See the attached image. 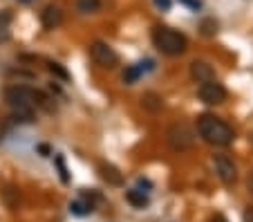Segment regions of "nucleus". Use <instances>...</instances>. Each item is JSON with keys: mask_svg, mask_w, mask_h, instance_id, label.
<instances>
[{"mask_svg": "<svg viewBox=\"0 0 253 222\" xmlns=\"http://www.w3.org/2000/svg\"><path fill=\"white\" fill-rule=\"evenodd\" d=\"M191 77H193V81H197V83L213 81L215 70H213V65H209L206 61H193L191 63Z\"/></svg>", "mask_w": 253, "mask_h": 222, "instance_id": "nucleus-8", "label": "nucleus"}, {"mask_svg": "<svg viewBox=\"0 0 253 222\" xmlns=\"http://www.w3.org/2000/svg\"><path fill=\"white\" fill-rule=\"evenodd\" d=\"M242 220H244V222H253V207H247V209H244Z\"/></svg>", "mask_w": 253, "mask_h": 222, "instance_id": "nucleus-22", "label": "nucleus"}, {"mask_svg": "<svg viewBox=\"0 0 253 222\" xmlns=\"http://www.w3.org/2000/svg\"><path fill=\"white\" fill-rule=\"evenodd\" d=\"M56 166H58V171H61V179H63V182H70V175H67L65 162H63V157H61V155H56Z\"/></svg>", "mask_w": 253, "mask_h": 222, "instance_id": "nucleus-18", "label": "nucleus"}, {"mask_svg": "<svg viewBox=\"0 0 253 222\" xmlns=\"http://www.w3.org/2000/svg\"><path fill=\"white\" fill-rule=\"evenodd\" d=\"M197 97H200V101L206 103V106H217V103L226 101V88L222 86V83H217V79L204 81L197 88Z\"/></svg>", "mask_w": 253, "mask_h": 222, "instance_id": "nucleus-5", "label": "nucleus"}, {"mask_svg": "<svg viewBox=\"0 0 253 222\" xmlns=\"http://www.w3.org/2000/svg\"><path fill=\"white\" fill-rule=\"evenodd\" d=\"M18 2H32V0H18Z\"/></svg>", "mask_w": 253, "mask_h": 222, "instance_id": "nucleus-25", "label": "nucleus"}, {"mask_svg": "<svg viewBox=\"0 0 253 222\" xmlns=\"http://www.w3.org/2000/svg\"><path fill=\"white\" fill-rule=\"evenodd\" d=\"M143 74V63H134V65H130L128 70H126V74H124V81L126 83H134L139 77Z\"/></svg>", "mask_w": 253, "mask_h": 222, "instance_id": "nucleus-16", "label": "nucleus"}, {"mask_svg": "<svg viewBox=\"0 0 253 222\" xmlns=\"http://www.w3.org/2000/svg\"><path fill=\"white\" fill-rule=\"evenodd\" d=\"M249 191H253V173L249 175Z\"/></svg>", "mask_w": 253, "mask_h": 222, "instance_id": "nucleus-24", "label": "nucleus"}, {"mask_svg": "<svg viewBox=\"0 0 253 222\" xmlns=\"http://www.w3.org/2000/svg\"><path fill=\"white\" fill-rule=\"evenodd\" d=\"M47 70L54 74V77L63 79V81H70V74H67V70L63 68L61 63H54V61H52V63H47Z\"/></svg>", "mask_w": 253, "mask_h": 222, "instance_id": "nucleus-17", "label": "nucleus"}, {"mask_svg": "<svg viewBox=\"0 0 253 222\" xmlns=\"http://www.w3.org/2000/svg\"><path fill=\"white\" fill-rule=\"evenodd\" d=\"M141 106L150 112H159L164 108V99L159 97L157 92H146V94L141 97Z\"/></svg>", "mask_w": 253, "mask_h": 222, "instance_id": "nucleus-12", "label": "nucleus"}, {"mask_svg": "<svg viewBox=\"0 0 253 222\" xmlns=\"http://www.w3.org/2000/svg\"><path fill=\"white\" fill-rule=\"evenodd\" d=\"M213 166H215V173L222 182L229 186V184H235L238 179V169H235V162L231 160L229 155L220 153V155H213Z\"/></svg>", "mask_w": 253, "mask_h": 222, "instance_id": "nucleus-7", "label": "nucleus"}, {"mask_svg": "<svg viewBox=\"0 0 253 222\" xmlns=\"http://www.w3.org/2000/svg\"><path fill=\"white\" fill-rule=\"evenodd\" d=\"M202 29H204V34H206V36H211V34H215V29H217V25H215L213 20H206V23L202 25Z\"/></svg>", "mask_w": 253, "mask_h": 222, "instance_id": "nucleus-20", "label": "nucleus"}, {"mask_svg": "<svg viewBox=\"0 0 253 222\" xmlns=\"http://www.w3.org/2000/svg\"><path fill=\"white\" fill-rule=\"evenodd\" d=\"M211 222H226V218L222 216V213H215V216L211 218Z\"/></svg>", "mask_w": 253, "mask_h": 222, "instance_id": "nucleus-23", "label": "nucleus"}, {"mask_svg": "<svg viewBox=\"0 0 253 222\" xmlns=\"http://www.w3.org/2000/svg\"><path fill=\"white\" fill-rule=\"evenodd\" d=\"M197 133H200V137L206 144H213V146H229L235 139L233 128L224 119H220L215 115H202L197 119Z\"/></svg>", "mask_w": 253, "mask_h": 222, "instance_id": "nucleus-2", "label": "nucleus"}, {"mask_svg": "<svg viewBox=\"0 0 253 222\" xmlns=\"http://www.w3.org/2000/svg\"><path fill=\"white\" fill-rule=\"evenodd\" d=\"M179 5H184V7H188V9L197 11V9H202V0H179Z\"/></svg>", "mask_w": 253, "mask_h": 222, "instance_id": "nucleus-19", "label": "nucleus"}, {"mask_svg": "<svg viewBox=\"0 0 253 222\" xmlns=\"http://www.w3.org/2000/svg\"><path fill=\"white\" fill-rule=\"evenodd\" d=\"M126 200H128L132 207H137V209L148 207V195L143 193L141 188H130L128 193H126Z\"/></svg>", "mask_w": 253, "mask_h": 222, "instance_id": "nucleus-13", "label": "nucleus"}, {"mask_svg": "<svg viewBox=\"0 0 253 222\" xmlns=\"http://www.w3.org/2000/svg\"><path fill=\"white\" fill-rule=\"evenodd\" d=\"M41 23H43L45 29H56L63 23V9L56 5H47L41 11Z\"/></svg>", "mask_w": 253, "mask_h": 222, "instance_id": "nucleus-9", "label": "nucleus"}, {"mask_svg": "<svg viewBox=\"0 0 253 222\" xmlns=\"http://www.w3.org/2000/svg\"><path fill=\"white\" fill-rule=\"evenodd\" d=\"M166 141L172 150L182 153V150L193 148V144H195V133H193L186 124H172L166 133Z\"/></svg>", "mask_w": 253, "mask_h": 222, "instance_id": "nucleus-4", "label": "nucleus"}, {"mask_svg": "<svg viewBox=\"0 0 253 222\" xmlns=\"http://www.w3.org/2000/svg\"><path fill=\"white\" fill-rule=\"evenodd\" d=\"M153 43L166 56H179V54H184L188 49L186 36L172 27H166V25H157L153 29Z\"/></svg>", "mask_w": 253, "mask_h": 222, "instance_id": "nucleus-3", "label": "nucleus"}, {"mask_svg": "<svg viewBox=\"0 0 253 222\" xmlns=\"http://www.w3.org/2000/svg\"><path fill=\"white\" fill-rule=\"evenodd\" d=\"M5 101L11 108V117L23 124H32L36 119L34 106H47V97L27 86H9L5 90Z\"/></svg>", "mask_w": 253, "mask_h": 222, "instance_id": "nucleus-1", "label": "nucleus"}, {"mask_svg": "<svg viewBox=\"0 0 253 222\" xmlns=\"http://www.w3.org/2000/svg\"><path fill=\"white\" fill-rule=\"evenodd\" d=\"M99 173H101V178H103L105 182L110 184V186H121V184H124V175H121L119 169L112 166V164H101Z\"/></svg>", "mask_w": 253, "mask_h": 222, "instance_id": "nucleus-10", "label": "nucleus"}, {"mask_svg": "<svg viewBox=\"0 0 253 222\" xmlns=\"http://www.w3.org/2000/svg\"><path fill=\"white\" fill-rule=\"evenodd\" d=\"M77 9L81 14H94L101 9V0H77Z\"/></svg>", "mask_w": 253, "mask_h": 222, "instance_id": "nucleus-15", "label": "nucleus"}, {"mask_svg": "<svg viewBox=\"0 0 253 222\" xmlns=\"http://www.w3.org/2000/svg\"><path fill=\"white\" fill-rule=\"evenodd\" d=\"M11 20L14 14L9 9H0V43H7L11 39Z\"/></svg>", "mask_w": 253, "mask_h": 222, "instance_id": "nucleus-11", "label": "nucleus"}, {"mask_svg": "<svg viewBox=\"0 0 253 222\" xmlns=\"http://www.w3.org/2000/svg\"><path fill=\"white\" fill-rule=\"evenodd\" d=\"M90 56L101 68H115L117 63H119V54L108 43H103V41H94V43L90 45Z\"/></svg>", "mask_w": 253, "mask_h": 222, "instance_id": "nucleus-6", "label": "nucleus"}, {"mask_svg": "<svg viewBox=\"0 0 253 222\" xmlns=\"http://www.w3.org/2000/svg\"><path fill=\"white\" fill-rule=\"evenodd\" d=\"M70 211L74 213V216H87V213H92V211H94V204H92V202H87V200H85V195H83L81 200H74V202L70 204Z\"/></svg>", "mask_w": 253, "mask_h": 222, "instance_id": "nucleus-14", "label": "nucleus"}, {"mask_svg": "<svg viewBox=\"0 0 253 222\" xmlns=\"http://www.w3.org/2000/svg\"><path fill=\"white\" fill-rule=\"evenodd\" d=\"M153 2H155V7H157V9H162V11L170 9V0H153Z\"/></svg>", "mask_w": 253, "mask_h": 222, "instance_id": "nucleus-21", "label": "nucleus"}]
</instances>
